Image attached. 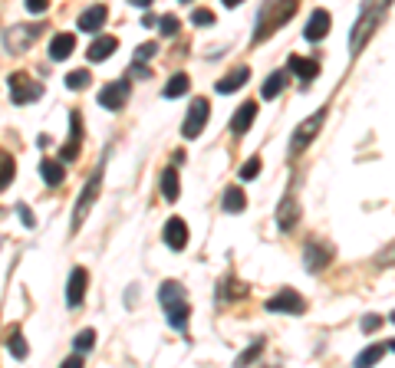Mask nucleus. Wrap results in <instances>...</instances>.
<instances>
[{"mask_svg":"<svg viewBox=\"0 0 395 368\" xmlns=\"http://www.w3.org/2000/svg\"><path fill=\"white\" fill-rule=\"evenodd\" d=\"M247 293V286H241L237 280H221V290H217V296L224 299V296H244Z\"/></svg>","mask_w":395,"mask_h":368,"instance_id":"obj_33","label":"nucleus"},{"mask_svg":"<svg viewBox=\"0 0 395 368\" xmlns=\"http://www.w3.org/2000/svg\"><path fill=\"white\" fill-rule=\"evenodd\" d=\"M40 96H43V86H40L36 79H30L27 73L10 76V99H14L17 105H30V102H36Z\"/></svg>","mask_w":395,"mask_h":368,"instance_id":"obj_5","label":"nucleus"},{"mask_svg":"<svg viewBox=\"0 0 395 368\" xmlns=\"http://www.w3.org/2000/svg\"><path fill=\"white\" fill-rule=\"evenodd\" d=\"M73 50H76V36L73 33H56L53 36V43H50V59H66V56H73Z\"/></svg>","mask_w":395,"mask_h":368,"instance_id":"obj_21","label":"nucleus"},{"mask_svg":"<svg viewBox=\"0 0 395 368\" xmlns=\"http://www.w3.org/2000/svg\"><path fill=\"white\" fill-rule=\"evenodd\" d=\"M303 310H306V299L297 293V290H290V286H284L277 296L267 299V312H290V316H300Z\"/></svg>","mask_w":395,"mask_h":368,"instance_id":"obj_8","label":"nucleus"},{"mask_svg":"<svg viewBox=\"0 0 395 368\" xmlns=\"http://www.w3.org/2000/svg\"><path fill=\"white\" fill-rule=\"evenodd\" d=\"M158 299H162V306H165V316L171 329H178L182 332L184 325H188V316H191V306H188V299H184V290L182 283H162V290H158Z\"/></svg>","mask_w":395,"mask_h":368,"instance_id":"obj_3","label":"nucleus"},{"mask_svg":"<svg viewBox=\"0 0 395 368\" xmlns=\"http://www.w3.org/2000/svg\"><path fill=\"white\" fill-rule=\"evenodd\" d=\"M99 184H103V168H96V171H92V177L86 181V188H83V194H79L76 214H73V234H76L79 227H83V221H86V214H89V204L96 201V194H99Z\"/></svg>","mask_w":395,"mask_h":368,"instance_id":"obj_6","label":"nucleus"},{"mask_svg":"<svg viewBox=\"0 0 395 368\" xmlns=\"http://www.w3.org/2000/svg\"><path fill=\"white\" fill-rule=\"evenodd\" d=\"M89 83H92V76L86 73V69H73V73L66 76V89H76V92L79 89H86Z\"/></svg>","mask_w":395,"mask_h":368,"instance_id":"obj_31","label":"nucleus"},{"mask_svg":"<svg viewBox=\"0 0 395 368\" xmlns=\"http://www.w3.org/2000/svg\"><path fill=\"white\" fill-rule=\"evenodd\" d=\"M389 3L392 0H363V7H359V20H356V27L350 33V53H363V46L372 40V33L376 27L382 23V14L389 10Z\"/></svg>","mask_w":395,"mask_h":368,"instance_id":"obj_1","label":"nucleus"},{"mask_svg":"<svg viewBox=\"0 0 395 368\" xmlns=\"http://www.w3.org/2000/svg\"><path fill=\"white\" fill-rule=\"evenodd\" d=\"M79 148H83V116H79V112H70V142L63 145L60 158L63 162H73L79 155Z\"/></svg>","mask_w":395,"mask_h":368,"instance_id":"obj_12","label":"nucleus"},{"mask_svg":"<svg viewBox=\"0 0 395 368\" xmlns=\"http://www.w3.org/2000/svg\"><path fill=\"white\" fill-rule=\"evenodd\" d=\"M73 345H76V352H79V355L89 352L92 345H96V332H92V329H83V332L76 336V342H73Z\"/></svg>","mask_w":395,"mask_h":368,"instance_id":"obj_32","label":"nucleus"},{"mask_svg":"<svg viewBox=\"0 0 395 368\" xmlns=\"http://www.w3.org/2000/svg\"><path fill=\"white\" fill-rule=\"evenodd\" d=\"M208 116H211V102H208V99H198V102H191L188 116H184V125H182V135H184V138H198V135L204 132V125H208Z\"/></svg>","mask_w":395,"mask_h":368,"instance_id":"obj_7","label":"nucleus"},{"mask_svg":"<svg viewBox=\"0 0 395 368\" xmlns=\"http://www.w3.org/2000/svg\"><path fill=\"white\" fill-rule=\"evenodd\" d=\"M86 283H89V277H86V270L83 266H76L73 273H70V286H66V303L76 310V306H83V296H86Z\"/></svg>","mask_w":395,"mask_h":368,"instance_id":"obj_14","label":"nucleus"},{"mask_svg":"<svg viewBox=\"0 0 395 368\" xmlns=\"http://www.w3.org/2000/svg\"><path fill=\"white\" fill-rule=\"evenodd\" d=\"M188 86H191V79H188L184 73H178V76H171V79L165 83L162 96H165V99H178V96H184V92H188Z\"/></svg>","mask_w":395,"mask_h":368,"instance_id":"obj_24","label":"nucleus"},{"mask_svg":"<svg viewBox=\"0 0 395 368\" xmlns=\"http://www.w3.org/2000/svg\"><path fill=\"white\" fill-rule=\"evenodd\" d=\"M7 349H10L14 358H27V355H30L27 342H23V336H20V329H10V336H7Z\"/></svg>","mask_w":395,"mask_h":368,"instance_id":"obj_29","label":"nucleus"},{"mask_svg":"<svg viewBox=\"0 0 395 368\" xmlns=\"http://www.w3.org/2000/svg\"><path fill=\"white\" fill-rule=\"evenodd\" d=\"M284 86H287V73H284V69H277V73H270V79L264 83L260 96H264V99H274V96L284 92Z\"/></svg>","mask_w":395,"mask_h":368,"instance_id":"obj_25","label":"nucleus"},{"mask_svg":"<svg viewBox=\"0 0 395 368\" xmlns=\"http://www.w3.org/2000/svg\"><path fill=\"white\" fill-rule=\"evenodd\" d=\"M297 221H300V204H297V197L287 194V197L280 201V207H277V227H280V230H293Z\"/></svg>","mask_w":395,"mask_h":368,"instance_id":"obj_16","label":"nucleus"},{"mask_svg":"<svg viewBox=\"0 0 395 368\" xmlns=\"http://www.w3.org/2000/svg\"><path fill=\"white\" fill-rule=\"evenodd\" d=\"M125 99H129V79L109 83V86H103V92H99V105H103V109H109V112L122 109V105H125Z\"/></svg>","mask_w":395,"mask_h":368,"instance_id":"obj_10","label":"nucleus"},{"mask_svg":"<svg viewBox=\"0 0 395 368\" xmlns=\"http://www.w3.org/2000/svg\"><path fill=\"white\" fill-rule=\"evenodd\" d=\"M191 23H195V27H211L214 14H211V10H204V7H198L195 14H191Z\"/></svg>","mask_w":395,"mask_h":368,"instance_id":"obj_34","label":"nucleus"},{"mask_svg":"<svg viewBox=\"0 0 395 368\" xmlns=\"http://www.w3.org/2000/svg\"><path fill=\"white\" fill-rule=\"evenodd\" d=\"M63 365H66V368H83V358H79V355H73V358H66Z\"/></svg>","mask_w":395,"mask_h":368,"instance_id":"obj_44","label":"nucleus"},{"mask_svg":"<svg viewBox=\"0 0 395 368\" xmlns=\"http://www.w3.org/2000/svg\"><path fill=\"white\" fill-rule=\"evenodd\" d=\"M17 210H20V221L27 224V227H33V214H30V207H27V204H20Z\"/></svg>","mask_w":395,"mask_h":368,"instance_id":"obj_43","label":"nucleus"},{"mask_svg":"<svg viewBox=\"0 0 395 368\" xmlns=\"http://www.w3.org/2000/svg\"><path fill=\"white\" fill-rule=\"evenodd\" d=\"M323 118H326V109L313 112L306 122H300V125H297V132H293V138H290V158H300V151H303V148L310 145L313 138H317L319 125H323Z\"/></svg>","mask_w":395,"mask_h":368,"instance_id":"obj_4","label":"nucleus"},{"mask_svg":"<svg viewBox=\"0 0 395 368\" xmlns=\"http://www.w3.org/2000/svg\"><path fill=\"white\" fill-rule=\"evenodd\" d=\"M129 3H136V7H142V10H149V7H152V0H129Z\"/></svg>","mask_w":395,"mask_h":368,"instance_id":"obj_45","label":"nucleus"},{"mask_svg":"<svg viewBox=\"0 0 395 368\" xmlns=\"http://www.w3.org/2000/svg\"><path fill=\"white\" fill-rule=\"evenodd\" d=\"M221 207H224L228 214H241L244 207H247V197H244V191L237 188V184L224 191V197H221Z\"/></svg>","mask_w":395,"mask_h":368,"instance_id":"obj_23","label":"nucleus"},{"mask_svg":"<svg viewBox=\"0 0 395 368\" xmlns=\"http://www.w3.org/2000/svg\"><path fill=\"white\" fill-rule=\"evenodd\" d=\"M165 243L171 250H184V247H188V224H184L182 217H171V221L165 224Z\"/></svg>","mask_w":395,"mask_h":368,"instance_id":"obj_18","label":"nucleus"},{"mask_svg":"<svg viewBox=\"0 0 395 368\" xmlns=\"http://www.w3.org/2000/svg\"><path fill=\"white\" fill-rule=\"evenodd\" d=\"M260 349H264V342H254V345H250L247 352H241V355H237V365H247V362H254V358H257V355H260Z\"/></svg>","mask_w":395,"mask_h":368,"instance_id":"obj_37","label":"nucleus"},{"mask_svg":"<svg viewBox=\"0 0 395 368\" xmlns=\"http://www.w3.org/2000/svg\"><path fill=\"white\" fill-rule=\"evenodd\" d=\"M333 260V250L326 247V243H317V240H310L303 247V266L310 270V273H319L323 266Z\"/></svg>","mask_w":395,"mask_h":368,"instance_id":"obj_11","label":"nucleus"},{"mask_svg":"<svg viewBox=\"0 0 395 368\" xmlns=\"http://www.w3.org/2000/svg\"><path fill=\"white\" fill-rule=\"evenodd\" d=\"M297 14V0H267L264 7H260L257 14V30H254V43H264L270 33L287 23L290 17Z\"/></svg>","mask_w":395,"mask_h":368,"instance_id":"obj_2","label":"nucleus"},{"mask_svg":"<svg viewBox=\"0 0 395 368\" xmlns=\"http://www.w3.org/2000/svg\"><path fill=\"white\" fill-rule=\"evenodd\" d=\"M287 69L300 76V83H303V86H310V83L319 76V63H317V59H303V56H290L287 59Z\"/></svg>","mask_w":395,"mask_h":368,"instance_id":"obj_17","label":"nucleus"},{"mask_svg":"<svg viewBox=\"0 0 395 368\" xmlns=\"http://www.w3.org/2000/svg\"><path fill=\"white\" fill-rule=\"evenodd\" d=\"M109 20V10L103 7V3H96V7H89V10H83L79 14V23L76 27L83 30V33H96V30H103Z\"/></svg>","mask_w":395,"mask_h":368,"instance_id":"obj_15","label":"nucleus"},{"mask_svg":"<svg viewBox=\"0 0 395 368\" xmlns=\"http://www.w3.org/2000/svg\"><path fill=\"white\" fill-rule=\"evenodd\" d=\"M162 194H165V201H178L182 188H178V171L175 168H165V175H162Z\"/></svg>","mask_w":395,"mask_h":368,"instance_id":"obj_28","label":"nucleus"},{"mask_svg":"<svg viewBox=\"0 0 395 368\" xmlns=\"http://www.w3.org/2000/svg\"><path fill=\"white\" fill-rule=\"evenodd\" d=\"M254 118H257V102H244L234 118H231V132L234 135H247V129L254 125Z\"/></svg>","mask_w":395,"mask_h":368,"instance_id":"obj_19","label":"nucleus"},{"mask_svg":"<svg viewBox=\"0 0 395 368\" xmlns=\"http://www.w3.org/2000/svg\"><path fill=\"white\" fill-rule=\"evenodd\" d=\"M330 27H333V17L326 14V10H313L310 20H306V27H303V36L310 43H319V40L330 33Z\"/></svg>","mask_w":395,"mask_h":368,"instance_id":"obj_13","label":"nucleus"},{"mask_svg":"<svg viewBox=\"0 0 395 368\" xmlns=\"http://www.w3.org/2000/svg\"><path fill=\"white\" fill-rule=\"evenodd\" d=\"M379 325H382L379 316H365V319H363V332H376Z\"/></svg>","mask_w":395,"mask_h":368,"instance_id":"obj_41","label":"nucleus"},{"mask_svg":"<svg viewBox=\"0 0 395 368\" xmlns=\"http://www.w3.org/2000/svg\"><path fill=\"white\" fill-rule=\"evenodd\" d=\"M46 7H50V0H27V10H30V14H46Z\"/></svg>","mask_w":395,"mask_h":368,"instance_id":"obj_40","label":"nucleus"},{"mask_svg":"<svg viewBox=\"0 0 395 368\" xmlns=\"http://www.w3.org/2000/svg\"><path fill=\"white\" fill-rule=\"evenodd\" d=\"M17 175V162L10 151H0V191H7V184L14 181Z\"/></svg>","mask_w":395,"mask_h":368,"instance_id":"obj_26","label":"nucleus"},{"mask_svg":"<svg viewBox=\"0 0 395 368\" xmlns=\"http://www.w3.org/2000/svg\"><path fill=\"white\" fill-rule=\"evenodd\" d=\"M129 76H132V79H149V66H145V69H142V59H136V66H132V69H129Z\"/></svg>","mask_w":395,"mask_h":368,"instance_id":"obj_39","label":"nucleus"},{"mask_svg":"<svg viewBox=\"0 0 395 368\" xmlns=\"http://www.w3.org/2000/svg\"><path fill=\"white\" fill-rule=\"evenodd\" d=\"M382 355H385V345H369L365 352L356 355V365H372V362H379Z\"/></svg>","mask_w":395,"mask_h":368,"instance_id":"obj_30","label":"nucleus"},{"mask_svg":"<svg viewBox=\"0 0 395 368\" xmlns=\"http://www.w3.org/2000/svg\"><path fill=\"white\" fill-rule=\"evenodd\" d=\"M40 175H43V181L50 188H56L63 181V164L53 162V158H43V162H40Z\"/></svg>","mask_w":395,"mask_h":368,"instance_id":"obj_27","label":"nucleus"},{"mask_svg":"<svg viewBox=\"0 0 395 368\" xmlns=\"http://www.w3.org/2000/svg\"><path fill=\"white\" fill-rule=\"evenodd\" d=\"M389 349H392V352H395V342H389Z\"/></svg>","mask_w":395,"mask_h":368,"instance_id":"obj_47","label":"nucleus"},{"mask_svg":"<svg viewBox=\"0 0 395 368\" xmlns=\"http://www.w3.org/2000/svg\"><path fill=\"white\" fill-rule=\"evenodd\" d=\"M155 53H158V46H155V43H142L136 50V59H152Z\"/></svg>","mask_w":395,"mask_h":368,"instance_id":"obj_38","label":"nucleus"},{"mask_svg":"<svg viewBox=\"0 0 395 368\" xmlns=\"http://www.w3.org/2000/svg\"><path fill=\"white\" fill-rule=\"evenodd\" d=\"M116 46H119L116 36H99V40H92V46L86 50V56H89V63H103V59H109L116 53Z\"/></svg>","mask_w":395,"mask_h":368,"instance_id":"obj_20","label":"nucleus"},{"mask_svg":"<svg viewBox=\"0 0 395 368\" xmlns=\"http://www.w3.org/2000/svg\"><path fill=\"white\" fill-rule=\"evenodd\" d=\"M224 3H228V7H237V3H241V0H224Z\"/></svg>","mask_w":395,"mask_h":368,"instance_id":"obj_46","label":"nucleus"},{"mask_svg":"<svg viewBox=\"0 0 395 368\" xmlns=\"http://www.w3.org/2000/svg\"><path fill=\"white\" fill-rule=\"evenodd\" d=\"M247 79H250V69H247V66H237V69H234L231 76L217 79V86H214V89H217L221 96H228V92H237V89H241Z\"/></svg>","mask_w":395,"mask_h":368,"instance_id":"obj_22","label":"nucleus"},{"mask_svg":"<svg viewBox=\"0 0 395 368\" xmlns=\"http://www.w3.org/2000/svg\"><path fill=\"white\" fill-rule=\"evenodd\" d=\"M392 323H395V312H392Z\"/></svg>","mask_w":395,"mask_h":368,"instance_id":"obj_48","label":"nucleus"},{"mask_svg":"<svg viewBox=\"0 0 395 368\" xmlns=\"http://www.w3.org/2000/svg\"><path fill=\"white\" fill-rule=\"evenodd\" d=\"M395 263V247H389L385 253H379V266H392Z\"/></svg>","mask_w":395,"mask_h":368,"instance_id":"obj_42","label":"nucleus"},{"mask_svg":"<svg viewBox=\"0 0 395 368\" xmlns=\"http://www.w3.org/2000/svg\"><path fill=\"white\" fill-rule=\"evenodd\" d=\"M40 33H43V23H27V27H17V23H14V30L3 36V43H7L10 53H23V50H27V46H30Z\"/></svg>","mask_w":395,"mask_h":368,"instance_id":"obj_9","label":"nucleus"},{"mask_svg":"<svg viewBox=\"0 0 395 368\" xmlns=\"http://www.w3.org/2000/svg\"><path fill=\"white\" fill-rule=\"evenodd\" d=\"M158 30H162V33H165V36H175V33H178V17H162V20H158Z\"/></svg>","mask_w":395,"mask_h":368,"instance_id":"obj_36","label":"nucleus"},{"mask_svg":"<svg viewBox=\"0 0 395 368\" xmlns=\"http://www.w3.org/2000/svg\"><path fill=\"white\" fill-rule=\"evenodd\" d=\"M260 175V158H250V162L241 164V181H250V177Z\"/></svg>","mask_w":395,"mask_h":368,"instance_id":"obj_35","label":"nucleus"},{"mask_svg":"<svg viewBox=\"0 0 395 368\" xmlns=\"http://www.w3.org/2000/svg\"><path fill=\"white\" fill-rule=\"evenodd\" d=\"M184 3H188V0H184Z\"/></svg>","mask_w":395,"mask_h":368,"instance_id":"obj_49","label":"nucleus"}]
</instances>
